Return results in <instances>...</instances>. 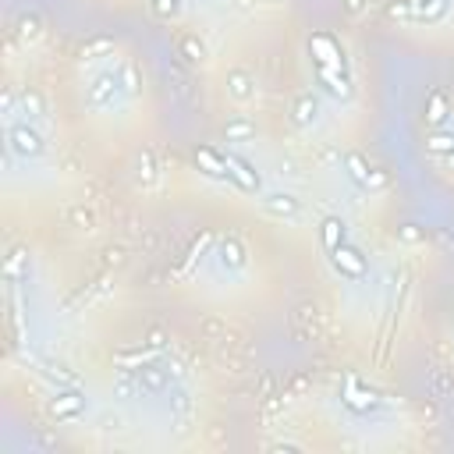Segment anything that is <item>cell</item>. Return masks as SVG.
Listing matches in <instances>:
<instances>
[{
    "label": "cell",
    "instance_id": "obj_1",
    "mask_svg": "<svg viewBox=\"0 0 454 454\" xmlns=\"http://www.w3.org/2000/svg\"><path fill=\"white\" fill-rule=\"evenodd\" d=\"M309 50H313V60L316 68H334V71H344V50L334 36L326 32H316L313 39H309Z\"/></svg>",
    "mask_w": 454,
    "mask_h": 454
},
{
    "label": "cell",
    "instance_id": "obj_2",
    "mask_svg": "<svg viewBox=\"0 0 454 454\" xmlns=\"http://www.w3.org/2000/svg\"><path fill=\"white\" fill-rule=\"evenodd\" d=\"M330 263H334V270L341 274V277H348V280H362L366 274H369V266H366V259H362V252L359 249H352V245H337L334 252H330Z\"/></svg>",
    "mask_w": 454,
    "mask_h": 454
},
{
    "label": "cell",
    "instance_id": "obj_3",
    "mask_svg": "<svg viewBox=\"0 0 454 454\" xmlns=\"http://www.w3.org/2000/svg\"><path fill=\"white\" fill-rule=\"evenodd\" d=\"M117 93H121V78L117 75H96L93 86H89V103L96 110H107L117 99Z\"/></svg>",
    "mask_w": 454,
    "mask_h": 454
},
{
    "label": "cell",
    "instance_id": "obj_4",
    "mask_svg": "<svg viewBox=\"0 0 454 454\" xmlns=\"http://www.w3.org/2000/svg\"><path fill=\"white\" fill-rule=\"evenodd\" d=\"M8 139H11V150L18 156H39L43 153V139H39V132L29 128V125H11Z\"/></svg>",
    "mask_w": 454,
    "mask_h": 454
},
{
    "label": "cell",
    "instance_id": "obj_5",
    "mask_svg": "<svg viewBox=\"0 0 454 454\" xmlns=\"http://www.w3.org/2000/svg\"><path fill=\"white\" fill-rule=\"evenodd\" d=\"M224 156H227V178H231L238 189H245V192H259V174L252 171V163L235 156V153H224Z\"/></svg>",
    "mask_w": 454,
    "mask_h": 454
},
{
    "label": "cell",
    "instance_id": "obj_6",
    "mask_svg": "<svg viewBox=\"0 0 454 454\" xmlns=\"http://www.w3.org/2000/svg\"><path fill=\"white\" fill-rule=\"evenodd\" d=\"M344 167H348V174H352L359 184H373V189L387 184V178H383L377 167H369L366 156H359V153H348V156H344Z\"/></svg>",
    "mask_w": 454,
    "mask_h": 454
},
{
    "label": "cell",
    "instance_id": "obj_7",
    "mask_svg": "<svg viewBox=\"0 0 454 454\" xmlns=\"http://www.w3.org/2000/svg\"><path fill=\"white\" fill-rule=\"evenodd\" d=\"M195 163H199L202 174H210V178H227V156L217 153L213 146H199V150H195Z\"/></svg>",
    "mask_w": 454,
    "mask_h": 454
},
{
    "label": "cell",
    "instance_id": "obj_8",
    "mask_svg": "<svg viewBox=\"0 0 454 454\" xmlns=\"http://www.w3.org/2000/svg\"><path fill=\"white\" fill-rule=\"evenodd\" d=\"M263 210L274 213V217H298L302 213V202L295 195H287V192H274V195L263 199Z\"/></svg>",
    "mask_w": 454,
    "mask_h": 454
},
{
    "label": "cell",
    "instance_id": "obj_9",
    "mask_svg": "<svg viewBox=\"0 0 454 454\" xmlns=\"http://www.w3.org/2000/svg\"><path fill=\"white\" fill-rule=\"evenodd\" d=\"M135 380H139V387L146 390V394H163V390H167V373H163L160 366H139Z\"/></svg>",
    "mask_w": 454,
    "mask_h": 454
},
{
    "label": "cell",
    "instance_id": "obj_10",
    "mask_svg": "<svg viewBox=\"0 0 454 454\" xmlns=\"http://www.w3.org/2000/svg\"><path fill=\"white\" fill-rule=\"evenodd\" d=\"M227 93H231L238 103H249L256 96V78L249 71H231L227 75Z\"/></svg>",
    "mask_w": 454,
    "mask_h": 454
},
{
    "label": "cell",
    "instance_id": "obj_11",
    "mask_svg": "<svg viewBox=\"0 0 454 454\" xmlns=\"http://www.w3.org/2000/svg\"><path fill=\"white\" fill-rule=\"evenodd\" d=\"M316 114H320V103H316V96H313V93H302V96L295 99V107H291L295 125H298V128L313 125V121H316Z\"/></svg>",
    "mask_w": 454,
    "mask_h": 454
},
{
    "label": "cell",
    "instance_id": "obj_12",
    "mask_svg": "<svg viewBox=\"0 0 454 454\" xmlns=\"http://www.w3.org/2000/svg\"><path fill=\"white\" fill-rule=\"evenodd\" d=\"M316 75H320V82H323V89L330 93V96H352V86H348V78H344V71H334V68H316Z\"/></svg>",
    "mask_w": 454,
    "mask_h": 454
},
{
    "label": "cell",
    "instance_id": "obj_13",
    "mask_svg": "<svg viewBox=\"0 0 454 454\" xmlns=\"http://www.w3.org/2000/svg\"><path fill=\"white\" fill-rule=\"evenodd\" d=\"M447 117H451V103H447V96H444V93H429V96H426V121H429L433 128H440Z\"/></svg>",
    "mask_w": 454,
    "mask_h": 454
},
{
    "label": "cell",
    "instance_id": "obj_14",
    "mask_svg": "<svg viewBox=\"0 0 454 454\" xmlns=\"http://www.w3.org/2000/svg\"><path fill=\"white\" fill-rule=\"evenodd\" d=\"M217 256H220V263L227 266V270H241V266H245V249H241V241H235V238L220 241Z\"/></svg>",
    "mask_w": 454,
    "mask_h": 454
},
{
    "label": "cell",
    "instance_id": "obj_15",
    "mask_svg": "<svg viewBox=\"0 0 454 454\" xmlns=\"http://www.w3.org/2000/svg\"><path fill=\"white\" fill-rule=\"evenodd\" d=\"M320 235H323L326 252H334L337 245H344V220H337V217H326V220H323V227H320Z\"/></svg>",
    "mask_w": 454,
    "mask_h": 454
},
{
    "label": "cell",
    "instance_id": "obj_16",
    "mask_svg": "<svg viewBox=\"0 0 454 454\" xmlns=\"http://www.w3.org/2000/svg\"><path fill=\"white\" fill-rule=\"evenodd\" d=\"M178 50H181V57L189 60V64H202V60H206V47H202L199 36H181Z\"/></svg>",
    "mask_w": 454,
    "mask_h": 454
},
{
    "label": "cell",
    "instance_id": "obj_17",
    "mask_svg": "<svg viewBox=\"0 0 454 454\" xmlns=\"http://www.w3.org/2000/svg\"><path fill=\"white\" fill-rule=\"evenodd\" d=\"M411 4H416L422 22H440L447 14V0H411Z\"/></svg>",
    "mask_w": 454,
    "mask_h": 454
},
{
    "label": "cell",
    "instance_id": "obj_18",
    "mask_svg": "<svg viewBox=\"0 0 454 454\" xmlns=\"http://www.w3.org/2000/svg\"><path fill=\"white\" fill-rule=\"evenodd\" d=\"M53 411H57V419H75L78 411H82V398L78 394H57Z\"/></svg>",
    "mask_w": 454,
    "mask_h": 454
},
{
    "label": "cell",
    "instance_id": "obj_19",
    "mask_svg": "<svg viewBox=\"0 0 454 454\" xmlns=\"http://www.w3.org/2000/svg\"><path fill=\"white\" fill-rule=\"evenodd\" d=\"M18 39H25V43H32V39H39V32H43V22H39L36 14H22L18 18Z\"/></svg>",
    "mask_w": 454,
    "mask_h": 454
},
{
    "label": "cell",
    "instance_id": "obj_20",
    "mask_svg": "<svg viewBox=\"0 0 454 454\" xmlns=\"http://www.w3.org/2000/svg\"><path fill=\"white\" fill-rule=\"evenodd\" d=\"M426 146H429V153L447 156V153L454 150V135H447V132H437V135H429V139H426Z\"/></svg>",
    "mask_w": 454,
    "mask_h": 454
},
{
    "label": "cell",
    "instance_id": "obj_21",
    "mask_svg": "<svg viewBox=\"0 0 454 454\" xmlns=\"http://www.w3.org/2000/svg\"><path fill=\"white\" fill-rule=\"evenodd\" d=\"M224 135H227V139H252V135H256V128L249 125V121H241V117H238V121H231V125H227V132H224Z\"/></svg>",
    "mask_w": 454,
    "mask_h": 454
},
{
    "label": "cell",
    "instance_id": "obj_22",
    "mask_svg": "<svg viewBox=\"0 0 454 454\" xmlns=\"http://www.w3.org/2000/svg\"><path fill=\"white\" fill-rule=\"evenodd\" d=\"M22 110H25L29 117H39V114H43V99H39V93H25V96H22Z\"/></svg>",
    "mask_w": 454,
    "mask_h": 454
},
{
    "label": "cell",
    "instance_id": "obj_23",
    "mask_svg": "<svg viewBox=\"0 0 454 454\" xmlns=\"http://www.w3.org/2000/svg\"><path fill=\"white\" fill-rule=\"evenodd\" d=\"M150 11H153L156 18H171V14L178 11V0H150Z\"/></svg>",
    "mask_w": 454,
    "mask_h": 454
},
{
    "label": "cell",
    "instance_id": "obj_24",
    "mask_svg": "<svg viewBox=\"0 0 454 454\" xmlns=\"http://www.w3.org/2000/svg\"><path fill=\"white\" fill-rule=\"evenodd\" d=\"M71 224L82 227V231H89V227H93V213L86 210V206H75V210H71Z\"/></svg>",
    "mask_w": 454,
    "mask_h": 454
},
{
    "label": "cell",
    "instance_id": "obj_25",
    "mask_svg": "<svg viewBox=\"0 0 454 454\" xmlns=\"http://www.w3.org/2000/svg\"><path fill=\"white\" fill-rule=\"evenodd\" d=\"M114 43L110 39H96V43H89V47H82V57H93V53H107Z\"/></svg>",
    "mask_w": 454,
    "mask_h": 454
},
{
    "label": "cell",
    "instance_id": "obj_26",
    "mask_svg": "<svg viewBox=\"0 0 454 454\" xmlns=\"http://www.w3.org/2000/svg\"><path fill=\"white\" fill-rule=\"evenodd\" d=\"M121 82H125V89H128V93H135V89H139V78H135V68H125V71H121Z\"/></svg>",
    "mask_w": 454,
    "mask_h": 454
},
{
    "label": "cell",
    "instance_id": "obj_27",
    "mask_svg": "<svg viewBox=\"0 0 454 454\" xmlns=\"http://www.w3.org/2000/svg\"><path fill=\"white\" fill-rule=\"evenodd\" d=\"M401 238H405V241H419V238H422V231H416L411 224H405V227H401Z\"/></svg>",
    "mask_w": 454,
    "mask_h": 454
},
{
    "label": "cell",
    "instance_id": "obj_28",
    "mask_svg": "<svg viewBox=\"0 0 454 454\" xmlns=\"http://www.w3.org/2000/svg\"><path fill=\"white\" fill-rule=\"evenodd\" d=\"M153 174H156V171H153V160H150V156H142V178L153 181Z\"/></svg>",
    "mask_w": 454,
    "mask_h": 454
},
{
    "label": "cell",
    "instance_id": "obj_29",
    "mask_svg": "<svg viewBox=\"0 0 454 454\" xmlns=\"http://www.w3.org/2000/svg\"><path fill=\"white\" fill-rule=\"evenodd\" d=\"M146 344H150V348H163V330H153Z\"/></svg>",
    "mask_w": 454,
    "mask_h": 454
},
{
    "label": "cell",
    "instance_id": "obj_30",
    "mask_svg": "<svg viewBox=\"0 0 454 454\" xmlns=\"http://www.w3.org/2000/svg\"><path fill=\"white\" fill-rule=\"evenodd\" d=\"M344 8H348V11H352V14H359V11L366 8V0H344Z\"/></svg>",
    "mask_w": 454,
    "mask_h": 454
},
{
    "label": "cell",
    "instance_id": "obj_31",
    "mask_svg": "<svg viewBox=\"0 0 454 454\" xmlns=\"http://www.w3.org/2000/svg\"><path fill=\"white\" fill-rule=\"evenodd\" d=\"M444 163H447V171H454V150H451V153L444 156Z\"/></svg>",
    "mask_w": 454,
    "mask_h": 454
},
{
    "label": "cell",
    "instance_id": "obj_32",
    "mask_svg": "<svg viewBox=\"0 0 454 454\" xmlns=\"http://www.w3.org/2000/svg\"><path fill=\"white\" fill-rule=\"evenodd\" d=\"M266 4H280V0H266Z\"/></svg>",
    "mask_w": 454,
    "mask_h": 454
}]
</instances>
